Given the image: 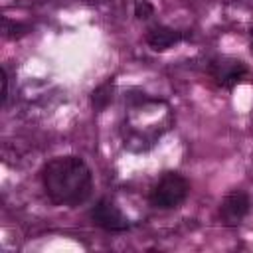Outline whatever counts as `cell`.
Returning a JSON list of instances; mask_svg holds the SVG:
<instances>
[{"label":"cell","mask_w":253,"mask_h":253,"mask_svg":"<svg viewBox=\"0 0 253 253\" xmlns=\"http://www.w3.org/2000/svg\"><path fill=\"white\" fill-rule=\"evenodd\" d=\"M40 174L45 196L55 206L77 208L93 194V174L81 156H55L43 164Z\"/></svg>","instance_id":"cell-1"},{"label":"cell","mask_w":253,"mask_h":253,"mask_svg":"<svg viewBox=\"0 0 253 253\" xmlns=\"http://www.w3.org/2000/svg\"><path fill=\"white\" fill-rule=\"evenodd\" d=\"M190 194V182L180 172H164L148 194V202L158 210H174L184 204Z\"/></svg>","instance_id":"cell-2"},{"label":"cell","mask_w":253,"mask_h":253,"mask_svg":"<svg viewBox=\"0 0 253 253\" xmlns=\"http://www.w3.org/2000/svg\"><path fill=\"white\" fill-rule=\"evenodd\" d=\"M89 217L93 221V225L101 227L103 231H109V233H123L130 227V221L128 217L123 213V210L117 206L115 200L111 198H101L89 211Z\"/></svg>","instance_id":"cell-3"},{"label":"cell","mask_w":253,"mask_h":253,"mask_svg":"<svg viewBox=\"0 0 253 253\" xmlns=\"http://www.w3.org/2000/svg\"><path fill=\"white\" fill-rule=\"evenodd\" d=\"M251 210V200L245 192L241 190H233L229 192L221 204H219V217L225 225H237L245 219V215Z\"/></svg>","instance_id":"cell-4"},{"label":"cell","mask_w":253,"mask_h":253,"mask_svg":"<svg viewBox=\"0 0 253 253\" xmlns=\"http://www.w3.org/2000/svg\"><path fill=\"white\" fill-rule=\"evenodd\" d=\"M247 65L239 59H217L211 63V75L213 79L223 87V89H233L245 75H247Z\"/></svg>","instance_id":"cell-5"},{"label":"cell","mask_w":253,"mask_h":253,"mask_svg":"<svg viewBox=\"0 0 253 253\" xmlns=\"http://www.w3.org/2000/svg\"><path fill=\"white\" fill-rule=\"evenodd\" d=\"M146 43L154 49V51H166L168 47L176 45L178 42L184 40V34L174 30V28H168V26H152L148 32H146Z\"/></svg>","instance_id":"cell-6"},{"label":"cell","mask_w":253,"mask_h":253,"mask_svg":"<svg viewBox=\"0 0 253 253\" xmlns=\"http://www.w3.org/2000/svg\"><path fill=\"white\" fill-rule=\"evenodd\" d=\"M113 91H115V81H113V77H109L105 83H101V85H97L95 89H93V93H91V105H93V109L99 113V111H103V109H107L109 105H111V101H113Z\"/></svg>","instance_id":"cell-7"},{"label":"cell","mask_w":253,"mask_h":253,"mask_svg":"<svg viewBox=\"0 0 253 253\" xmlns=\"http://www.w3.org/2000/svg\"><path fill=\"white\" fill-rule=\"evenodd\" d=\"M2 32L6 38L10 40H18V38H24L28 32H30V26L28 24H22V22H12V20H2Z\"/></svg>","instance_id":"cell-8"},{"label":"cell","mask_w":253,"mask_h":253,"mask_svg":"<svg viewBox=\"0 0 253 253\" xmlns=\"http://www.w3.org/2000/svg\"><path fill=\"white\" fill-rule=\"evenodd\" d=\"M154 14V6L148 2V0H138L136 2V6H134V16L138 18V20H146V18H150Z\"/></svg>","instance_id":"cell-9"},{"label":"cell","mask_w":253,"mask_h":253,"mask_svg":"<svg viewBox=\"0 0 253 253\" xmlns=\"http://www.w3.org/2000/svg\"><path fill=\"white\" fill-rule=\"evenodd\" d=\"M0 79H2V103H6V99H8V73L4 67L0 69Z\"/></svg>","instance_id":"cell-10"},{"label":"cell","mask_w":253,"mask_h":253,"mask_svg":"<svg viewBox=\"0 0 253 253\" xmlns=\"http://www.w3.org/2000/svg\"><path fill=\"white\" fill-rule=\"evenodd\" d=\"M251 51H253V30H251Z\"/></svg>","instance_id":"cell-11"}]
</instances>
